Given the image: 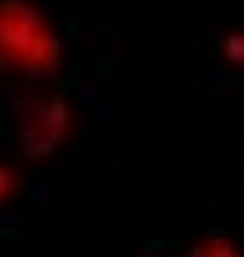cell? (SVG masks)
I'll return each mask as SVG.
<instances>
[{
	"mask_svg": "<svg viewBox=\"0 0 244 257\" xmlns=\"http://www.w3.org/2000/svg\"><path fill=\"white\" fill-rule=\"evenodd\" d=\"M186 257H240V248L226 244V239H208V244H195Z\"/></svg>",
	"mask_w": 244,
	"mask_h": 257,
	"instance_id": "1",
	"label": "cell"
}]
</instances>
